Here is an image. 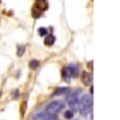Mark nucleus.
<instances>
[{"label": "nucleus", "mask_w": 120, "mask_h": 120, "mask_svg": "<svg viewBox=\"0 0 120 120\" xmlns=\"http://www.w3.org/2000/svg\"><path fill=\"white\" fill-rule=\"evenodd\" d=\"M28 67H30L31 69H37V68L40 67V61H37V59H31L30 64H28Z\"/></svg>", "instance_id": "8"}, {"label": "nucleus", "mask_w": 120, "mask_h": 120, "mask_svg": "<svg viewBox=\"0 0 120 120\" xmlns=\"http://www.w3.org/2000/svg\"><path fill=\"white\" fill-rule=\"evenodd\" d=\"M64 109V102H61V100H52V102H49L48 105H47V107H45V110H47V113L48 114H56L58 112H61Z\"/></svg>", "instance_id": "2"}, {"label": "nucleus", "mask_w": 120, "mask_h": 120, "mask_svg": "<svg viewBox=\"0 0 120 120\" xmlns=\"http://www.w3.org/2000/svg\"><path fill=\"white\" fill-rule=\"evenodd\" d=\"M67 103L71 106L72 110H76L78 109V105H79V90L69 92L68 96H67Z\"/></svg>", "instance_id": "3"}, {"label": "nucleus", "mask_w": 120, "mask_h": 120, "mask_svg": "<svg viewBox=\"0 0 120 120\" xmlns=\"http://www.w3.org/2000/svg\"><path fill=\"white\" fill-rule=\"evenodd\" d=\"M38 35H41V37H45V35H47V28H44V27L38 28Z\"/></svg>", "instance_id": "9"}, {"label": "nucleus", "mask_w": 120, "mask_h": 120, "mask_svg": "<svg viewBox=\"0 0 120 120\" xmlns=\"http://www.w3.org/2000/svg\"><path fill=\"white\" fill-rule=\"evenodd\" d=\"M49 119H51V114L42 113V112H40V113H37L34 116V120H49Z\"/></svg>", "instance_id": "5"}, {"label": "nucleus", "mask_w": 120, "mask_h": 120, "mask_svg": "<svg viewBox=\"0 0 120 120\" xmlns=\"http://www.w3.org/2000/svg\"><path fill=\"white\" fill-rule=\"evenodd\" d=\"M64 116H65L67 119H72V117H74V112H72V110H67Z\"/></svg>", "instance_id": "11"}, {"label": "nucleus", "mask_w": 120, "mask_h": 120, "mask_svg": "<svg viewBox=\"0 0 120 120\" xmlns=\"http://www.w3.org/2000/svg\"><path fill=\"white\" fill-rule=\"evenodd\" d=\"M23 54H24V47H23V45H20V47L17 48V55H19V56H21Z\"/></svg>", "instance_id": "12"}, {"label": "nucleus", "mask_w": 120, "mask_h": 120, "mask_svg": "<svg viewBox=\"0 0 120 120\" xmlns=\"http://www.w3.org/2000/svg\"><path fill=\"white\" fill-rule=\"evenodd\" d=\"M68 90H69L68 88H64V89L61 88V89H58V90H56V92H55L54 95H61V93H68Z\"/></svg>", "instance_id": "10"}, {"label": "nucleus", "mask_w": 120, "mask_h": 120, "mask_svg": "<svg viewBox=\"0 0 120 120\" xmlns=\"http://www.w3.org/2000/svg\"><path fill=\"white\" fill-rule=\"evenodd\" d=\"M54 42H55V37H54L52 34H49V35H45V40H44V45H47V47H51Z\"/></svg>", "instance_id": "6"}, {"label": "nucleus", "mask_w": 120, "mask_h": 120, "mask_svg": "<svg viewBox=\"0 0 120 120\" xmlns=\"http://www.w3.org/2000/svg\"><path fill=\"white\" fill-rule=\"evenodd\" d=\"M49 120H58V119H55V117H52V116H51V119H49Z\"/></svg>", "instance_id": "13"}, {"label": "nucleus", "mask_w": 120, "mask_h": 120, "mask_svg": "<svg viewBox=\"0 0 120 120\" xmlns=\"http://www.w3.org/2000/svg\"><path fill=\"white\" fill-rule=\"evenodd\" d=\"M79 110L82 114H86L90 109H92V96L90 95H83L82 99L79 100V105H78Z\"/></svg>", "instance_id": "1"}, {"label": "nucleus", "mask_w": 120, "mask_h": 120, "mask_svg": "<svg viewBox=\"0 0 120 120\" xmlns=\"http://www.w3.org/2000/svg\"><path fill=\"white\" fill-rule=\"evenodd\" d=\"M67 69V74H69V76H76L78 75V72H79V69H78V65L76 64H72V65H69L68 68H65Z\"/></svg>", "instance_id": "4"}, {"label": "nucleus", "mask_w": 120, "mask_h": 120, "mask_svg": "<svg viewBox=\"0 0 120 120\" xmlns=\"http://www.w3.org/2000/svg\"><path fill=\"white\" fill-rule=\"evenodd\" d=\"M82 81H83V83L85 85H90V82H92V76H90V74L89 72H83V75H82Z\"/></svg>", "instance_id": "7"}]
</instances>
